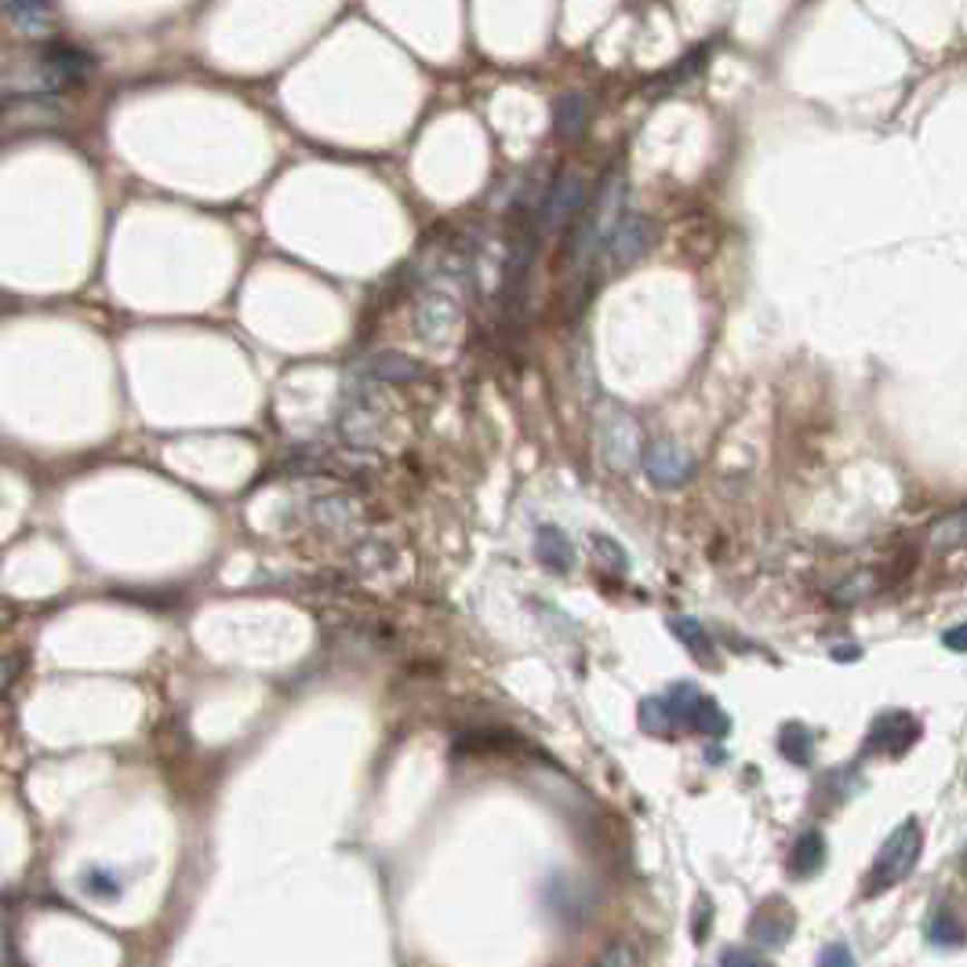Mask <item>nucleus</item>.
Instances as JSON below:
<instances>
[{
  "mask_svg": "<svg viewBox=\"0 0 967 967\" xmlns=\"http://www.w3.org/2000/svg\"><path fill=\"white\" fill-rule=\"evenodd\" d=\"M822 862H826V840H822V833H804L793 844V854H790V873L793 877H814L822 869Z\"/></svg>",
  "mask_w": 967,
  "mask_h": 967,
  "instance_id": "obj_13",
  "label": "nucleus"
},
{
  "mask_svg": "<svg viewBox=\"0 0 967 967\" xmlns=\"http://www.w3.org/2000/svg\"><path fill=\"white\" fill-rule=\"evenodd\" d=\"M604 455H607V462H612L615 469H629L633 462H637V451H641V430H637V422L629 419V414H622V411H615L612 419L604 422Z\"/></svg>",
  "mask_w": 967,
  "mask_h": 967,
  "instance_id": "obj_9",
  "label": "nucleus"
},
{
  "mask_svg": "<svg viewBox=\"0 0 967 967\" xmlns=\"http://www.w3.org/2000/svg\"><path fill=\"white\" fill-rule=\"evenodd\" d=\"M670 629H673L676 637H681V641L691 647V652H699V655H702V647H706V633H702V626H699L695 618H673V622H670Z\"/></svg>",
  "mask_w": 967,
  "mask_h": 967,
  "instance_id": "obj_20",
  "label": "nucleus"
},
{
  "mask_svg": "<svg viewBox=\"0 0 967 967\" xmlns=\"http://www.w3.org/2000/svg\"><path fill=\"white\" fill-rule=\"evenodd\" d=\"M920 844H924V833L914 819L898 826L895 833L883 840V848L877 851V862L866 877V895H880V891L895 888L898 880H906L909 869H914L920 859Z\"/></svg>",
  "mask_w": 967,
  "mask_h": 967,
  "instance_id": "obj_1",
  "label": "nucleus"
},
{
  "mask_svg": "<svg viewBox=\"0 0 967 967\" xmlns=\"http://www.w3.org/2000/svg\"><path fill=\"white\" fill-rule=\"evenodd\" d=\"M721 967H771L760 953L753 949H742V946H727L721 953Z\"/></svg>",
  "mask_w": 967,
  "mask_h": 967,
  "instance_id": "obj_21",
  "label": "nucleus"
},
{
  "mask_svg": "<svg viewBox=\"0 0 967 967\" xmlns=\"http://www.w3.org/2000/svg\"><path fill=\"white\" fill-rule=\"evenodd\" d=\"M364 375L368 379H385V382H414L422 375V368L408 361L400 353H375L364 361Z\"/></svg>",
  "mask_w": 967,
  "mask_h": 967,
  "instance_id": "obj_11",
  "label": "nucleus"
},
{
  "mask_svg": "<svg viewBox=\"0 0 967 967\" xmlns=\"http://www.w3.org/2000/svg\"><path fill=\"white\" fill-rule=\"evenodd\" d=\"M91 66H95L91 55L74 48V45H51V48H45V55H40V74H45L48 88L77 85Z\"/></svg>",
  "mask_w": 967,
  "mask_h": 967,
  "instance_id": "obj_7",
  "label": "nucleus"
},
{
  "mask_svg": "<svg viewBox=\"0 0 967 967\" xmlns=\"http://www.w3.org/2000/svg\"><path fill=\"white\" fill-rule=\"evenodd\" d=\"M673 727L702 731V735H727V713L710 695H702L695 684H676L670 695H662Z\"/></svg>",
  "mask_w": 967,
  "mask_h": 967,
  "instance_id": "obj_2",
  "label": "nucleus"
},
{
  "mask_svg": "<svg viewBox=\"0 0 967 967\" xmlns=\"http://www.w3.org/2000/svg\"><path fill=\"white\" fill-rule=\"evenodd\" d=\"M960 538H964V517H960V514H953L949 520H938L935 531H931V543L942 549V553H946V549H957Z\"/></svg>",
  "mask_w": 967,
  "mask_h": 967,
  "instance_id": "obj_18",
  "label": "nucleus"
},
{
  "mask_svg": "<svg viewBox=\"0 0 967 967\" xmlns=\"http://www.w3.org/2000/svg\"><path fill=\"white\" fill-rule=\"evenodd\" d=\"M593 967H637V949H633V942H626V938H615Z\"/></svg>",
  "mask_w": 967,
  "mask_h": 967,
  "instance_id": "obj_19",
  "label": "nucleus"
},
{
  "mask_svg": "<svg viewBox=\"0 0 967 967\" xmlns=\"http://www.w3.org/2000/svg\"><path fill=\"white\" fill-rule=\"evenodd\" d=\"M779 750L785 760H793V764H811V756H814L811 731L804 724H785L782 735H779Z\"/></svg>",
  "mask_w": 967,
  "mask_h": 967,
  "instance_id": "obj_14",
  "label": "nucleus"
},
{
  "mask_svg": "<svg viewBox=\"0 0 967 967\" xmlns=\"http://www.w3.org/2000/svg\"><path fill=\"white\" fill-rule=\"evenodd\" d=\"M946 647H953V652H964V626H953L946 633Z\"/></svg>",
  "mask_w": 967,
  "mask_h": 967,
  "instance_id": "obj_25",
  "label": "nucleus"
},
{
  "mask_svg": "<svg viewBox=\"0 0 967 967\" xmlns=\"http://www.w3.org/2000/svg\"><path fill=\"white\" fill-rule=\"evenodd\" d=\"M641 727L647 731V735H670V713H666V702H662V695L655 699H644L641 702Z\"/></svg>",
  "mask_w": 967,
  "mask_h": 967,
  "instance_id": "obj_17",
  "label": "nucleus"
},
{
  "mask_svg": "<svg viewBox=\"0 0 967 967\" xmlns=\"http://www.w3.org/2000/svg\"><path fill=\"white\" fill-rule=\"evenodd\" d=\"M819 967H854V957H851V949L844 942H829L819 953Z\"/></svg>",
  "mask_w": 967,
  "mask_h": 967,
  "instance_id": "obj_22",
  "label": "nucleus"
},
{
  "mask_svg": "<svg viewBox=\"0 0 967 967\" xmlns=\"http://www.w3.org/2000/svg\"><path fill=\"white\" fill-rule=\"evenodd\" d=\"M928 938H931V946H960L964 928L949 909H942V914H935V920L928 924Z\"/></svg>",
  "mask_w": 967,
  "mask_h": 967,
  "instance_id": "obj_16",
  "label": "nucleus"
},
{
  "mask_svg": "<svg viewBox=\"0 0 967 967\" xmlns=\"http://www.w3.org/2000/svg\"><path fill=\"white\" fill-rule=\"evenodd\" d=\"M652 244H655V226L647 223L644 215H622L612 229V237H607V255H612V262H618V266H629V262L644 258Z\"/></svg>",
  "mask_w": 967,
  "mask_h": 967,
  "instance_id": "obj_6",
  "label": "nucleus"
},
{
  "mask_svg": "<svg viewBox=\"0 0 967 967\" xmlns=\"http://www.w3.org/2000/svg\"><path fill=\"white\" fill-rule=\"evenodd\" d=\"M793 924H797L793 909L785 906L782 898H771V902H764V906H760L756 914H753V920H750V938H753V942H760V946L779 949V946L790 942Z\"/></svg>",
  "mask_w": 967,
  "mask_h": 967,
  "instance_id": "obj_8",
  "label": "nucleus"
},
{
  "mask_svg": "<svg viewBox=\"0 0 967 967\" xmlns=\"http://www.w3.org/2000/svg\"><path fill=\"white\" fill-rule=\"evenodd\" d=\"M109 877H102V873H91V877H85V891L88 895H117V883H106Z\"/></svg>",
  "mask_w": 967,
  "mask_h": 967,
  "instance_id": "obj_24",
  "label": "nucleus"
},
{
  "mask_svg": "<svg viewBox=\"0 0 967 967\" xmlns=\"http://www.w3.org/2000/svg\"><path fill=\"white\" fill-rule=\"evenodd\" d=\"M586 207V183L583 175L575 172H564L557 183L549 186V193L538 204V229L546 233H557L572 223V218Z\"/></svg>",
  "mask_w": 967,
  "mask_h": 967,
  "instance_id": "obj_3",
  "label": "nucleus"
},
{
  "mask_svg": "<svg viewBox=\"0 0 967 967\" xmlns=\"http://www.w3.org/2000/svg\"><path fill=\"white\" fill-rule=\"evenodd\" d=\"M0 11H4V16L16 22L22 33H40L48 26V19H51V8H45V4H8Z\"/></svg>",
  "mask_w": 967,
  "mask_h": 967,
  "instance_id": "obj_15",
  "label": "nucleus"
},
{
  "mask_svg": "<svg viewBox=\"0 0 967 967\" xmlns=\"http://www.w3.org/2000/svg\"><path fill=\"white\" fill-rule=\"evenodd\" d=\"M917 739H920V721H917V716H909L902 710H891V713L877 716V724L869 727L866 750H877L883 756H902Z\"/></svg>",
  "mask_w": 967,
  "mask_h": 967,
  "instance_id": "obj_4",
  "label": "nucleus"
},
{
  "mask_svg": "<svg viewBox=\"0 0 967 967\" xmlns=\"http://www.w3.org/2000/svg\"><path fill=\"white\" fill-rule=\"evenodd\" d=\"M597 549H604V560H612V564H615V568H618V572H626V568H629L626 553H622V549H618V546L612 543V538H604V535H600V538H597Z\"/></svg>",
  "mask_w": 967,
  "mask_h": 967,
  "instance_id": "obj_23",
  "label": "nucleus"
},
{
  "mask_svg": "<svg viewBox=\"0 0 967 967\" xmlns=\"http://www.w3.org/2000/svg\"><path fill=\"white\" fill-rule=\"evenodd\" d=\"M553 124H557V135L560 138H578L586 131L589 124V106L583 95H564V99H557V106H553Z\"/></svg>",
  "mask_w": 967,
  "mask_h": 967,
  "instance_id": "obj_12",
  "label": "nucleus"
},
{
  "mask_svg": "<svg viewBox=\"0 0 967 967\" xmlns=\"http://www.w3.org/2000/svg\"><path fill=\"white\" fill-rule=\"evenodd\" d=\"M535 553H538V564L549 568L553 575H568L575 568V546L557 524H543V528L535 531Z\"/></svg>",
  "mask_w": 967,
  "mask_h": 967,
  "instance_id": "obj_10",
  "label": "nucleus"
},
{
  "mask_svg": "<svg viewBox=\"0 0 967 967\" xmlns=\"http://www.w3.org/2000/svg\"><path fill=\"white\" fill-rule=\"evenodd\" d=\"M644 469L658 488H681V484L695 473V459L676 448L673 440H655V445L644 451Z\"/></svg>",
  "mask_w": 967,
  "mask_h": 967,
  "instance_id": "obj_5",
  "label": "nucleus"
}]
</instances>
